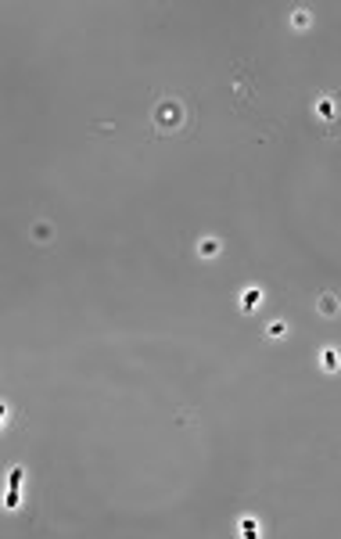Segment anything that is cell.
<instances>
[{
	"mask_svg": "<svg viewBox=\"0 0 341 539\" xmlns=\"http://www.w3.org/2000/svg\"><path fill=\"white\" fill-rule=\"evenodd\" d=\"M22 467H15L11 471V485H7V507H18V489H22Z\"/></svg>",
	"mask_w": 341,
	"mask_h": 539,
	"instance_id": "6da1fadb",
	"label": "cell"
},
{
	"mask_svg": "<svg viewBox=\"0 0 341 539\" xmlns=\"http://www.w3.org/2000/svg\"><path fill=\"white\" fill-rule=\"evenodd\" d=\"M241 306H244V313H252V309L259 306V291H255V288H248V291H244V299H241Z\"/></svg>",
	"mask_w": 341,
	"mask_h": 539,
	"instance_id": "7a4b0ae2",
	"label": "cell"
},
{
	"mask_svg": "<svg viewBox=\"0 0 341 539\" xmlns=\"http://www.w3.org/2000/svg\"><path fill=\"white\" fill-rule=\"evenodd\" d=\"M323 363H327V367H338V352L327 349V352H323Z\"/></svg>",
	"mask_w": 341,
	"mask_h": 539,
	"instance_id": "3957f363",
	"label": "cell"
},
{
	"mask_svg": "<svg viewBox=\"0 0 341 539\" xmlns=\"http://www.w3.org/2000/svg\"><path fill=\"white\" fill-rule=\"evenodd\" d=\"M241 532H244V536H255L259 529H255V521H241Z\"/></svg>",
	"mask_w": 341,
	"mask_h": 539,
	"instance_id": "277c9868",
	"label": "cell"
}]
</instances>
